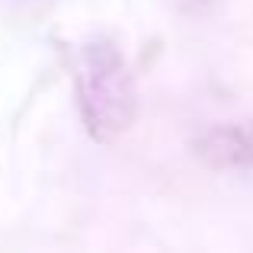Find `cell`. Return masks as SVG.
<instances>
[{"instance_id": "6da1fadb", "label": "cell", "mask_w": 253, "mask_h": 253, "mask_svg": "<svg viewBox=\"0 0 253 253\" xmlns=\"http://www.w3.org/2000/svg\"><path fill=\"white\" fill-rule=\"evenodd\" d=\"M74 86L81 119L96 141H112L131 128L138 116V93L131 68L109 39H90L77 45Z\"/></svg>"}, {"instance_id": "7a4b0ae2", "label": "cell", "mask_w": 253, "mask_h": 253, "mask_svg": "<svg viewBox=\"0 0 253 253\" xmlns=\"http://www.w3.org/2000/svg\"><path fill=\"white\" fill-rule=\"evenodd\" d=\"M196 148L218 170H253V119L215 125L199 138Z\"/></svg>"}]
</instances>
